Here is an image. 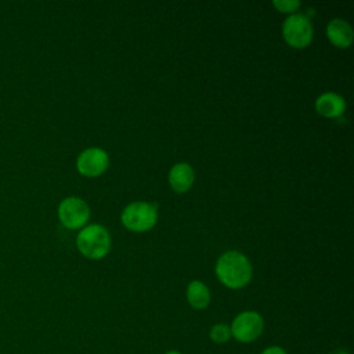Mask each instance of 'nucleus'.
Wrapping results in <instances>:
<instances>
[{"label": "nucleus", "mask_w": 354, "mask_h": 354, "mask_svg": "<svg viewBox=\"0 0 354 354\" xmlns=\"http://www.w3.org/2000/svg\"><path fill=\"white\" fill-rule=\"evenodd\" d=\"M216 274L220 282L227 288L241 289L246 286L252 278V266L246 256L231 250L221 254L217 260Z\"/></svg>", "instance_id": "1"}, {"label": "nucleus", "mask_w": 354, "mask_h": 354, "mask_svg": "<svg viewBox=\"0 0 354 354\" xmlns=\"http://www.w3.org/2000/svg\"><path fill=\"white\" fill-rule=\"evenodd\" d=\"M76 245L83 256L102 259L111 249V236L102 225L91 224L79 232Z\"/></svg>", "instance_id": "2"}, {"label": "nucleus", "mask_w": 354, "mask_h": 354, "mask_svg": "<svg viewBox=\"0 0 354 354\" xmlns=\"http://www.w3.org/2000/svg\"><path fill=\"white\" fill-rule=\"evenodd\" d=\"M230 330L236 342L252 343L263 333L264 319L257 311H242L232 319Z\"/></svg>", "instance_id": "3"}, {"label": "nucleus", "mask_w": 354, "mask_h": 354, "mask_svg": "<svg viewBox=\"0 0 354 354\" xmlns=\"http://www.w3.org/2000/svg\"><path fill=\"white\" fill-rule=\"evenodd\" d=\"M156 207L147 202H134L122 213L123 225L136 232L151 230L156 224Z\"/></svg>", "instance_id": "4"}, {"label": "nucleus", "mask_w": 354, "mask_h": 354, "mask_svg": "<svg viewBox=\"0 0 354 354\" xmlns=\"http://www.w3.org/2000/svg\"><path fill=\"white\" fill-rule=\"evenodd\" d=\"M282 35L285 41L290 47H307L313 39L311 22L303 14H293L285 19L282 26Z\"/></svg>", "instance_id": "5"}, {"label": "nucleus", "mask_w": 354, "mask_h": 354, "mask_svg": "<svg viewBox=\"0 0 354 354\" xmlns=\"http://www.w3.org/2000/svg\"><path fill=\"white\" fill-rule=\"evenodd\" d=\"M58 217L62 225L66 228H79L86 224L90 217V209L87 203L75 196H69L64 199L58 206Z\"/></svg>", "instance_id": "6"}, {"label": "nucleus", "mask_w": 354, "mask_h": 354, "mask_svg": "<svg viewBox=\"0 0 354 354\" xmlns=\"http://www.w3.org/2000/svg\"><path fill=\"white\" fill-rule=\"evenodd\" d=\"M109 165V158L105 151L100 148H88L83 151L76 162L80 174L86 177H97L102 174Z\"/></svg>", "instance_id": "7"}, {"label": "nucleus", "mask_w": 354, "mask_h": 354, "mask_svg": "<svg viewBox=\"0 0 354 354\" xmlns=\"http://www.w3.org/2000/svg\"><path fill=\"white\" fill-rule=\"evenodd\" d=\"M326 35L329 41L339 48L348 47L353 43V37H354L351 26L343 19H332L328 24Z\"/></svg>", "instance_id": "8"}, {"label": "nucleus", "mask_w": 354, "mask_h": 354, "mask_svg": "<svg viewBox=\"0 0 354 354\" xmlns=\"http://www.w3.org/2000/svg\"><path fill=\"white\" fill-rule=\"evenodd\" d=\"M315 109L325 118H337L344 112L346 102L339 94L325 93L317 98Z\"/></svg>", "instance_id": "9"}, {"label": "nucleus", "mask_w": 354, "mask_h": 354, "mask_svg": "<svg viewBox=\"0 0 354 354\" xmlns=\"http://www.w3.org/2000/svg\"><path fill=\"white\" fill-rule=\"evenodd\" d=\"M169 181L176 192H185L194 183V170L187 163H177L170 169Z\"/></svg>", "instance_id": "10"}, {"label": "nucleus", "mask_w": 354, "mask_h": 354, "mask_svg": "<svg viewBox=\"0 0 354 354\" xmlns=\"http://www.w3.org/2000/svg\"><path fill=\"white\" fill-rule=\"evenodd\" d=\"M187 300L192 308L203 310L210 303V292L203 282L192 281L187 286Z\"/></svg>", "instance_id": "11"}, {"label": "nucleus", "mask_w": 354, "mask_h": 354, "mask_svg": "<svg viewBox=\"0 0 354 354\" xmlns=\"http://www.w3.org/2000/svg\"><path fill=\"white\" fill-rule=\"evenodd\" d=\"M209 337L212 342H214L216 344H224L231 339V330H230V325L224 324V322H218L214 324L210 330H209Z\"/></svg>", "instance_id": "12"}, {"label": "nucleus", "mask_w": 354, "mask_h": 354, "mask_svg": "<svg viewBox=\"0 0 354 354\" xmlns=\"http://www.w3.org/2000/svg\"><path fill=\"white\" fill-rule=\"evenodd\" d=\"M275 8H278L281 12H293L296 8L300 7V1H293V0H288V1H274L272 3Z\"/></svg>", "instance_id": "13"}, {"label": "nucleus", "mask_w": 354, "mask_h": 354, "mask_svg": "<svg viewBox=\"0 0 354 354\" xmlns=\"http://www.w3.org/2000/svg\"><path fill=\"white\" fill-rule=\"evenodd\" d=\"M260 354H288L286 350L281 346H268Z\"/></svg>", "instance_id": "14"}, {"label": "nucleus", "mask_w": 354, "mask_h": 354, "mask_svg": "<svg viewBox=\"0 0 354 354\" xmlns=\"http://www.w3.org/2000/svg\"><path fill=\"white\" fill-rule=\"evenodd\" d=\"M333 354H350L347 350H343V348H340V350H336Z\"/></svg>", "instance_id": "15"}, {"label": "nucleus", "mask_w": 354, "mask_h": 354, "mask_svg": "<svg viewBox=\"0 0 354 354\" xmlns=\"http://www.w3.org/2000/svg\"><path fill=\"white\" fill-rule=\"evenodd\" d=\"M165 354H183V353H180V351H177V350H169V351H166Z\"/></svg>", "instance_id": "16"}]
</instances>
